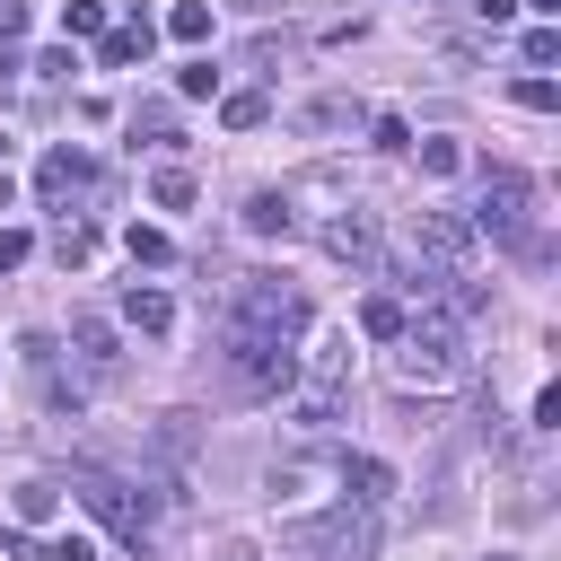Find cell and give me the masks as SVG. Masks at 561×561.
Wrapping results in <instances>:
<instances>
[{
  "label": "cell",
  "mask_w": 561,
  "mask_h": 561,
  "mask_svg": "<svg viewBox=\"0 0 561 561\" xmlns=\"http://www.w3.org/2000/svg\"><path fill=\"white\" fill-rule=\"evenodd\" d=\"M394 386H403V394H447V386H465V333L421 307V316L403 324V342H394Z\"/></svg>",
  "instance_id": "6da1fadb"
},
{
  "label": "cell",
  "mask_w": 561,
  "mask_h": 561,
  "mask_svg": "<svg viewBox=\"0 0 561 561\" xmlns=\"http://www.w3.org/2000/svg\"><path fill=\"white\" fill-rule=\"evenodd\" d=\"M342 394H351V333H333V324H324V333L298 351V377H289V394H280V403H289V421H307V430H316V421H333V412H342Z\"/></svg>",
  "instance_id": "7a4b0ae2"
},
{
  "label": "cell",
  "mask_w": 561,
  "mask_h": 561,
  "mask_svg": "<svg viewBox=\"0 0 561 561\" xmlns=\"http://www.w3.org/2000/svg\"><path fill=\"white\" fill-rule=\"evenodd\" d=\"M465 228H482V237H500V245L543 254V228H535V184H526L517 167H482V193H473V219H465Z\"/></svg>",
  "instance_id": "3957f363"
},
{
  "label": "cell",
  "mask_w": 561,
  "mask_h": 561,
  "mask_svg": "<svg viewBox=\"0 0 561 561\" xmlns=\"http://www.w3.org/2000/svg\"><path fill=\"white\" fill-rule=\"evenodd\" d=\"M70 491H79V508H88L96 526H114L131 552L149 543V526H158V500H149L140 482H123V473H105V465H79V473H70Z\"/></svg>",
  "instance_id": "277c9868"
},
{
  "label": "cell",
  "mask_w": 561,
  "mask_h": 561,
  "mask_svg": "<svg viewBox=\"0 0 561 561\" xmlns=\"http://www.w3.org/2000/svg\"><path fill=\"white\" fill-rule=\"evenodd\" d=\"M228 324H237V333H272V342H289V333H307V298H298L289 280H272V272H237V289H228Z\"/></svg>",
  "instance_id": "5b68a950"
},
{
  "label": "cell",
  "mask_w": 561,
  "mask_h": 561,
  "mask_svg": "<svg viewBox=\"0 0 561 561\" xmlns=\"http://www.w3.org/2000/svg\"><path fill=\"white\" fill-rule=\"evenodd\" d=\"M289 377H298V351H289V342H272V333H237V324H228V386H237V394L272 403V394H289Z\"/></svg>",
  "instance_id": "8992f818"
},
{
  "label": "cell",
  "mask_w": 561,
  "mask_h": 561,
  "mask_svg": "<svg viewBox=\"0 0 561 561\" xmlns=\"http://www.w3.org/2000/svg\"><path fill=\"white\" fill-rule=\"evenodd\" d=\"M333 500H342V456L316 447V456H280L272 465V508L280 517H324Z\"/></svg>",
  "instance_id": "52a82bcc"
},
{
  "label": "cell",
  "mask_w": 561,
  "mask_h": 561,
  "mask_svg": "<svg viewBox=\"0 0 561 561\" xmlns=\"http://www.w3.org/2000/svg\"><path fill=\"white\" fill-rule=\"evenodd\" d=\"M412 254L438 263V272H465V263H473V228H465V210H421V219H412Z\"/></svg>",
  "instance_id": "ba28073f"
},
{
  "label": "cell",
  "mask_w": 561,
  "mask_h": 561,
  "mask_svg": "<svg viewBox=\"0 0 561 561\" xmlns=\"http://www.w3.org/2000/svg\"><path fill=\"white\" fill-rule=\"evenodd\" d=\"M96 184V167H88V149H70V140H53L44 149V167H35V202L44 210H61V202H79Z\"/></svg>",
  "instance_id": "9c48e42d"
},
{
  "label": "cell",
  "mask_w": 561,
  "mask_h": 561,
  "mask_svg": "<svg viewBox=\"0 0 561 561\" xmlns=\"http://www.w3.org/2000/svg\"><path fill=\"white\" fill-rule=\"evenodd\" d=\"M324 254H333V263H359V272H377V219H368L359 202H342V210L324 219Z\"/></svg>",
  "instance_id": "30bf717a"
},
{
  "label": "cell",
  "mask_w": 561,
  "mask_h": 561,
  "mask_svg": "<svg viewBox=\"0 0 561 561\" xmlns=\"http://www.w3.org/2000/svg\"><path fill=\"white\" fill-rule=\"evenodd\" d=\"M70 351H79L88 377H123V342H114L105 316H70Z\"/></svg>",
  "instance_id": "8fae6325"
},
{
  "label": "cell",
  "mask_w": 561,
  "mask_h": 561,
  "mask_svg": "<svg viewBox=\"0 0 561 561\" xmlns=\"http://www.w3.org/2000/svg\"><path fill=\"white\" fill-rule=\"evenodd\" d=\"M149 44H158V26L131 9L123 26H105V35H96V70H131V61H149Z\"/></svg>",
  "instance_id": "7c38bea8"
},
{
  "label": "cell",
  "mask_w": 561,
  "mask_h": 561,
  "mask_svg": "<svg viewBox=\"0 0 561 561\" xmlns=\"http://www.w3.org/2000/svg\"><path fill=\"white\" fill-rule=\"evenodd\" d=\"M359 123H368V105H359L351 88H333V96L298 105V131H316V140H333V131H359Z\"/></svg>",
  "instance_id": "4fadbf2b"
},
{
  "label": "cell",
  "mask_w": 561,
  "mask_h": 561,
  "mask_svg": "<svg viewBox=\"0 0 561 561\" xmlns=\"http://www.w3.org/2000/svg\"><path fill=\"white\" fill-rule=\"evenodd\" d=\"M342 500H351V508H386V500H394V465H377V456H342Z\"/></svg>",
  "instance_id": "5bb4252c"
},
{
  "label": "cell",
  "mask_w": 561,
  "mask_h": 561,
  "mask_svg": "<svg viewBox=\"0 0 561 561\" xmlns=\"http://www.w3.org/2000/svg\"><path fill=\"white\" fill-rule=\"evenodd\" d=\"M245 228H254V237H289V228H298V193H280V184L245 193Z\"/></svg>",
  "instance_id": "9a60e30c"
},
{
  "label": "cell",
  "mask_w": 561,
  "mask_h": 561,
  "mask_svg": "<svg viewBox=\"0 0 561 561\" xmlns=\"http://www.w3.org/2000/svg\"><path fill=\"white\" fill-rule=\"evenodd\" d=\"M123 324L167 333V324H175V298H167V289H149V280H131V289H123Z\"/></svg>",
  "instance_id": "2e32d148"
},
{
  "label": "cell",
  "mask_w": 561,
  "mask_h": 561,
  "mask_svg": "<svg viewBox=\"0 0 561 561\" xmlns=\"http://www.w3.org/2000/svg\"><path fill=\"white\" fill-rule=\"evenodd\" d=\"M403 324H412V307H403V298H386V289H377V298H359V333H368V342H403Z\"/></svg>",
  "instance_id": "e0dca14e"
},
{
  "label": "cell",
  "mask_w": 561,
  "mask_h": 561,
  "mask_svg": "<svg viewBox=\"0 0 561 561\" xmlns=\"http://www.w3.org/2000/svg\"><path fill=\"white\" fill-rule=\"evenodd\" d=\"M219 123H228V131H254V123H272V96H263V88H228V96H219Z\"/></svg>",
  "instance_id": "ac0fdd59"
},
{
  "label": "cell",
  "mask_w": 561,
  "mask_h": 561,
  "mask_svg": "<svg viewBox=\"0 0 561 561\" xmlns=\"http://www.w3.org/2000/svg\"><path fill=\"white\" fill-rule=\"evenodd\" d=\"M123 245H131V263H140V272H167V263H175V237H167V228H140V219H131V228H123Z\"/></svg>",
  "instance_id": "d6986e66"
},
{
  "label": "cell",
  "mask_w": 561,
  "mask_h": 561,
  "mask_svg": "<svg viewBox=\"0 0 561 561\" xmlns=\"http://www.w3.org/2000/svg\"><path fill=\"white\" fill-rule=\"evenodd\" d=\"M53 508H61V482L26 473V482H18V517H26V526H53Z\"/></svg>",
  "instance_id": "ffe728a7"
},
{
  "label": "cell",
  "mask_w": 561,
  "mask_h": 561,
  "mask_svg": "<svg viewBox=\"0 0 561 561\" xmlns=\"http://www.w3.org/2000/svg\"><path fill=\"white\" fill-rule=\"evenodd\" d=\"M167 35L175 44H210V0H175L167 9Z\"/></svg>",
  "instance_id": "44dd1931"
},
{
  "label": "cell",
  "mask_w": 561,
  "mask_h": 561,
  "mask_svg": "<svg viewBox=\"0 0 561 561\" xmlns=\"http://www.w3.org/2000/svg\"><path fill=\"white\" fill-rule=\"evenodd\" d=\"M53 254H61V263H88V254H96V228L61 210V219H53Z\"/></svg>",
  "instance_id": "7402d4cb"
},
{
  "label": "cell",
  "mask_w": 561,
  "mask_h": 561,
  "mask_svg": "<svg viewBox=\"0 0 561 561\" xmlns=\"http://www.w3.org/2000/svg\"><path fill=\"white\" fill-rule=\"evenodd\" d=\"M158 456H167L175 473L193 465V412H167V421H158Z\"/></svg>",
  "instance_id": "603a6c76"
},
{
  "label": "cell",
  "mask_w": 561,
  "mask_h": 561,
  "mask_svg": "<svg viewBox=\"0 0 561 561\" xmlns=\"http://www.w3.org/2000/svg\"><path fill=\"white\" fill-rule=\"evenodd\" d=\"M149 202H158V210H193V175H184V167H158V175H149Z\"/></svg>",
  "instance_id": "cb8c5ba5"
},
{
  "label": "cell",
  "mask_w": 561,
  "mask_h": 561,
  "mask_svg": "<svg viewBox=\"0 0 561 561\" xmlns=\"http://www.w3.org/2000/svg\"><path fill=\"white\" fill-rule=\"evenodd\" d=\"M61 35H70V44H79V35H105V0H70V9H61Z\"/></svg>",
  "instance_id": "d4e9b609"
},
{
  "label": "cell",
  "mask_w": 561,
  "mask_h": 561,
  "mask_svg": "<svg viewBox=\"0 0 561 561\" xmlns=\"http://www.w3.org/2000/svg\"><path fill=\"white\" fill-rule=\"evenodd\" d=\"M517 53H526L535 70H543V61H561V26H526V35H517Z\"/></svg>",
  "instance_id": "484cf974"
},
{
  "label": "cell",
  "mask_w": 561,
  "mask_h": 561,
  "mask_svg": "<svg viewBox=\"0 0 561 561\" xmlns=\"http://www.w3.org/2000/svg\"><path fill=\"white\" fill-rule=\"evenodd\" d=\"M508 96H517V105H526V114H552V105H561V88H552V79H543V70H535V79H517V88H508Z\"/></svg>",
  "instance_id": "4316f807"
},
{
  "label": "cell",
  "mask_w": 561,
  "mask_h": 561,
  "mask_svg": "<svg viewBox=\"0 0 561 561\" xmlns=\"http://www.w3.org/2000/svg\"><path fill=\"white\" fill-rule=\"evenodd\" d=\"M175 140V105H131V140Z\"/></svg>",
  "instance_id": "83f0119b"
},
{
  "label": "cell",
  "mask_w": 561,
  "mask_h": 561,
  "mask_svg": "<svg viewBox=\"0 0 561 561\" xmlns=\"http://www.w3.org/2000/svg\"><path fill=\"white\" fill-rule=\"evenodd\" d=\"M412 149H421V175H456V167H465L456 140H412Z\"/></svg>",
  "instance_id": "f1b7e54d"
},
{
  "label": "cell",
  "mask_w": 561,
  "mask_h": 561,
  "mask_svg": "<svg viewBox=\"0 0 561 561\" xmlns=\"http://www.w3.org/2000/svg\"><path fill=\"white\" fill-rule=\"evenodd\" d=\"M175 96H219V70H210V61H184V70H175Z\"/></svg>",
  "instance_id": "f546056e"
},
{
  "label": "cell",
  "mask_w": 561,
  "mask_h": 561,
  "mask_svg": "<svg viewBox=\"0 0 561 561\" xmlns=\"http://www.w3.org/2000/svg\"><path fill=\"white\" fill-rule=\"evenodd\" d=\"M35 561H96V543H88V535H53Z\"/></svg>",
  "instance_id": "4dcf8cb0"
},
{
  "label": "cell",
  "mask_w": 561,
  "mask_h": 561,
  "mask_svg": "<svg viewBox=\"0 0 561 561\" xmlns=\"http://www.w3.org/2000/svg\"><path fill=\"white\" fill-rule=\"evenodd\" d=\"M26 70H35V88H61L79 61H70V53H44V61H26Z\"/></svg>",
  "instance_id": "1f68e13d"
},
{
  "label": "cell",
  "mask_w": 561,
  "mask_h": 561,
  "mask_svg": "<svg viewBox=\"0 0 561 561\" xmlns=\"http://www.w3.org/2000/svg\"><path fill=\"white\" fill-rule=\"evenodd\" d=\"M26 254H35V237H26V228H0V272H18Z\"/></svg>",
  "instance_id": "d6a6232c"
},
{
  "label": "cell",
  "mask_w": 561,
  "mask_h": 561,
  "mask_svg": "<svg viewBox=\"0 0 561 561\" xmlns=\"http://www.w3.org/2000/svg\"><path fill=\"white\" fill-rule=\"evenodd\" d=\"M9 35H26V0H0V44Z\"/></svg>",
  "instance_id": "836d02e7"
},
{
  "label": "cell",
  "mask_w": 561,
  "mask_h": 561,
  "mask_svg": "<svg viewBox=\"0 0 561 561\" xmlns=\"http://www.w3.org/2000/svg\"><path fill=\"white\" fill-rule=\"evenodd\" d=\"M473 18H482V26H508V18H517V0H473Z\"/></svg>",
  "instance_id": "e575fe53"
},
{
  "label": "cell",
  "mask_w": 561,
  "mask_h": 561,
  "mask_svg": "<svg viewBox=\"0 0 561 561\" xmlns=\"http://www.w3.org/2000/svg\"><path fill=\"white\" fill-rule=\"evenodd\" d=\"M219 561H263V543H254V535H228V543H219Z\"/></svg>",
  "instance_id": "d590c367"
},
{
  "label": "cell",
  "mask_w": 561,
  "mask_h": 561,
  "mask_svg": "<svg viewBox=\"0 0 561 561\" xmlns=\"http://www.w3.org/2000/svg\"><path fill=\"white\" fill-rule=\"evenodd\" d=\"M517 9H543V18H552V9H561V0H517Z\"/></svg>",
  "instance_id": "8d00e7d4"
}]
</instances>
